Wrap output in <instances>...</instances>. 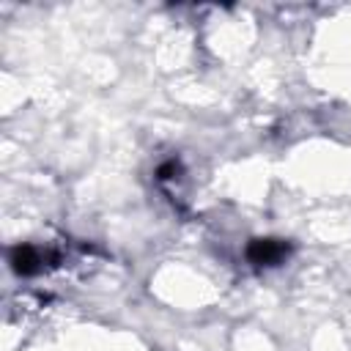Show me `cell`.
<instances>
[{
  "label": "cell",
  "mask_w": 351,
  "mask_h": 351,
  "mask_svg": "<svg viewBox=\"0 0 351 351\" xmlns=\"http://www.w3.org/2000/svg\"><path fill=\"white\" fill-rule=\"evenodd\" d=\"M288 255V244L280 241V239H255L250 247H247V258L258 266H271V263H280L282 258Z\"/></svg>",
  "instance_id": "1"
},
{
  "label": "cell",
  "mask_w": 351,
  "mask_h": 351,
  "mask_svg": "<svg viewBox=\"0 0 351 351\" xmlns=\"http://www.w3.org/2000/svg\"><path fill=\"white\" fill-rule=\"evenodd\" d=\"M41 252L36 250V247H30V244H22V247H16L14 252H11V263H14V269L19 271V274H33V271H38V266H41Z\"/></svg>",
  "instance_id": "2"
}]
</instances>
